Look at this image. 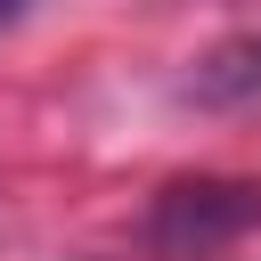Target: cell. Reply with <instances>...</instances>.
I'll return each mask as SVG.
<instances>
[{"mask_svg": "<svg viewBox=\"0 0 261 261\" xmlns=\"http://www.w3.org/2000/svg\"><path fill=\"white\" fill-rule=\"evenodd\" d=\"M212 196H220L212 179H204V188H163V204H155V237H163V245H171L179 261H196V253H212V245H220L228 228H245V220L261 212V188H253V196H245L237 212H220Z\"/></svg>", "mask_w": 261, "mask_h": 261, "instance_id": "obj_1", "label": "cell"}, {"mask_svg": "<svg viewBox=\"0 0 261 261\" xmlns=\"http://www.w3.org/2000/svg\"><path fill=\"white\" fill-rule=\"evenodd\" d=\"M188 90H196L204 106H261V33H237V41L204 49Z\"/></svg>", "mask_w": 261, "mask_h": 261, "instance_id": "obj_2", "label": "cell"}, {"mask_svg": "<svg viewBox=\"0 0 261 261\" xmlns=\"http://www.w3.org/2000/svg\"><path fill=\"white\" fill-rule=\"evenodd\" d=\"M8 24H16V8H0V33H8Z\"/></svg>", "mask_w": 261, "mask_h": 261, "instance_id": "obj_3", "label": "cell"}]
</instances>
